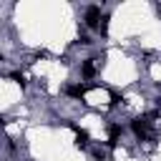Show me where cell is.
<instances>
[{"mask_svg": "<svg viewBox=\"0 0 161 161\" xmlns=\"http://www.w3.org/2000/svg\"><path fill=\"white\" fill-rule=\"evenodd\" d=\"M158 113L153 111V113H148V116H141V118H136L133 123H131V128H133V133L138 136V138H148V123H151V118H156Z\"/></svg>", "mask_w": 161, "mask_h": 161, "instance_id": "obj_1", "label": "cell"}, {"mask_svg": "<svg viewBox=\"0 0 161 161\" xmlns=\"http://www.w3.org/2000/svg\"><path fill=\"white\" fill-rule=\"evenodd\" d=\"M98 20H101V8L98 5H91L86 10V25L88 28H98Z\"/></svg>", "mask_w": 161, "mask_h": 161, "instance_id": "obj_2", "label": "cell"}, {"mask_svg": "<svg viewBox=\"0 0 161 161\" xmlns=\"http://www.w3.org/2000/svg\"><path fill=\"white\" fill-rule=\"evenodd\" d=\"M93 73H96V65H93L91 60H86V63H83V75H86V78H91Z\"/></svg>", "mask_w": 161, "mask_h": 161, "instance_id": "obj_5", "label": "cell"}, {"mask_svg": "<svg viewBox=\"0 0 161 161\" xmlns=\"http://www.w3.org/2000/svg\"><path fill=\"white\" fill-rule=\"evenodd\" d=\"M91 88H93V86H68V88H65V93H68V96H73V98H83V96H86V91H91Z\"/></svg>", "mask_w": 161, "mask_h": 161, "instance_id": "obj_3", "label": "cell"}, {"mask_svg": "<svg viewBox=\"0 0 161 161\" xmlns=\"http://www.w3.org/2000/svg\"><path fill=\"white\" fill-rule=\"evenodd\" d=\"M70 128H73V133H75V146H86V143H88V133H86L80 126H75V123H70Z\"/></svg>", "mask_w": 161, "mask_h": 161, "instance_id": "obj_4", "label": "cell"}]
</instances>
